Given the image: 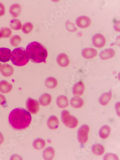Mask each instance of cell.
<instances>
[{
    "label": "cell",
    "mask_w": 120,
    "mask_h": 160,
    "mask_svg": "<svg viewBox=\"0 0 120 160\" xmlns=\"http://www.w3.org/2000/svg\"><path fill=\"white\" fill-rule=\"evenodd\" d=\"M65 27H66V29L68 31L72 32H76L77 30V28L75 26V25L69 21H66Z\"/></svg>",
    "instance_id": "31"
},
{
    "label": "cell",
    "mask_w": 120,
    "mask_h": 160,
    "mask_svg": "<svg viewBox=\"0 0 120 160\" xmlns=\"http://www.w3.org/2000/svg\"><path fill=\"white\" fill-rule=\"evenodd\" d=\"M30 61L34 63L44 62L48 56V51L41 43L33 42L28 45L26 48Z\"/></svg>",
    "instance_id": "2"
},
{
    "label": "cell",
    "mask_w": 120,
    "mask_h": 160,
    "mask_svg": "<svg viewBox=\"0 0 120 160\" xmlns=\"http://www.w3.org/2000/svg\"><path fill=\"white\" fill-rule=\"evenodd\" d=\"M62 120L66 127L70 128H76L78 125V121L77 118L71 116L68 110H64L61 113Z\"/></svg>",
    "instance_id": "4"
},
{
    "label": "cell",
    "mask_w": 120,
    "mask_h": 160,
    "mask_svg": "<svg viewBox=\"0 0 120 160\" xmlns=\"http://www.w3.org/2000/svg\"><path fill=\"white\" fill-rule=\"evenodd\" d=\"M1 62H0V67H1Z\"/></svg>",
    "instance_id": "37"
},
{
    "label": "cell",
    "mask_w": 120,
    "mask_h": 160,
    "mask_svg": "<svg viewBox=\"0 0 120 160\" xmlns=\"http://www.w3.org/2000/svg\"><path fill=\"white\" fill-rule=\"evenodd\" d=\"M31 120V114L23 108H16L10 112L9 116L10 125L16 130L26 129L29 127Z\"/></svg>",
    "instance_id": "1"
},
{
    "label": "cell",
    "mask_w": 120,
    "mask_h": 160,
    "mask_svg": "<svg viewBox=\"0 0 120 160\" xmlns=\"http://www.w3.org/2000/svg\"><path fill=\"white\" fill-rule=\"evenodd\" d=\"M45 144V140L40 138H37L33 143V147L37 150H41L43 149Z\"/></svg>",
    "instance_id": "24"
},
{
    "label": "cell",
    "mask_w": 120,
    "mask_h": 160,
    "mask_svg": "<svg viewBox=\"0 0 120 160\" xmlns=\"http://www.w3.org/2000/svg\"><path fill=\"white\" fill-rule=\"evenodd\" d=\"M11 56V51L8 48H0V61L5 62L9 61Z\"/></svg>",
    "instance_id": "9"
},
{
    "label": "cell",
    "mask_w": 120,
    "mask_h": 160,
    "mask_svg": "<svg viewBox=\"0 0 120 160\" xmlns=\"http://www.w3.org/2000/svg\"><path fill=\"white\" fill-rule=\"evenodd\" d=\"M115 55V52L112 49H105L99 54L100 58L103 60L112 58Z\"/></svg>",
    "instance_id": "14"
},
{
    "label": "cell",
    "mask_w": 120,
    "mask_h": 160,
    "mask_svg": "<svg viewBox=\"0 0 120 160\" xmlns=\"http://www.w3.org/2000/svg\"><path fill=\"white\" fill-rule=\"evenodd\" d=\"M111 128L109 126L105 125L101 128L99 131V136L102 139H106L110 135Z\"/></svg>",
    "instance_id": "22"
},
{
    "label": "cell",
    "mask_w": 120,
    "mask_h": 160,
    "mask_svg": "<svg viewBox=\"0 0 120 160\" xmlns=\"http://www.w3.org/2000/svg\"><path fill=\"white\" fill-rule=\"evenodd\" d=\"M10 26L12 29L15 30H18L21 29L22 28V24H21V21L19 20L15 19L10 21Z\"/></svg>",
    "instance_id": "27"
},
{
    "label": "cell",
    "mask_w": 120,
    "mask_h": 160,
    "mask_svg": "<svg viewBox=\"0 0 120 160\" xmlns=\"http://www.w3.org/2000/svg\"><path fill=\"white\" fill-rule=\"evenodd\" d=\"M104 160H118V158L117 155L113 153H108L106 154L104 157Z\"/></svg>",
    "instance_id": "32"
},
{
    "label": "cell",
    "mask_w": 120,
    "mask_h": 160,
    "mask_svg": "<svg viewBox=\"0 0 120 160\" xmlns=\"http://www.w3.org/2000/svg\"><path fill=\"white\" fill-rule=\"evenodd\" d=\"M85 91V86L81 81L78 82L74 85L72 88V93L76 96H81Z\"/></svg>",
    "instance_id": "12"
},
{
    "label": "cell",
    "mask_w": 120,
    "mask_h": 160,
    "mask_svg": "<svg viewBox=\"0 0 120 160\" xmlns=\"http://www.w3.org/2000/svg\"><path fill=\"white\" fill-rule=\"evenodd\" d=\"M0 30L1 32L2 38H8L10 37L12 34L11 29L8 28H2Z\"/></svg>",
    "instance_id": "30"
},
{
    "label": "cell",
    "mask_w": 120,
    "mask_h": 160,
    "mask_svg": "<svg viewBox=\"0 0 120 160\" xmlns=\"http://www.w3.org/2000/svg\"><path fill=\"white\" fill-rule=\"evenodd\" d=\"M0 71L2 76L5 77H10L14 73V68L11 65L4 63L0 67Z\"/></svg>",
    "instance_id": "10"
},
{
    "label": "cell",
    "mask_w": 120,
    "mask_h": 160,
    "mask_svg": "<svg viewBox=\"0 0 120 160\" xmlns=\"http://www.w3.org/2000/svg\"><path fill=\"white\" fill-rule=\"evenodd\" d=\"M21 11V6L18 3L12 4L10 8L9 12L14 18L18 17Z\"/></svg>",
    "instance_id": "20"
},
{
    "label": "cell",
    "mask_w": 120,
    "mask_h": 160,
    "mask_svg": "<svg viewBox=\"0 0 120 160\" xmlns=\"http://www.w3.org/2000/svg\"><path fill=\"white\" fill-rule=\"evenodd\" d=\"M57 62L58 65L61 67H66L70 63L69 59L66 54L64 53H60L57 58Z\"/></svg>",
    "instance_id": "11"
},
{
    "label": "cell",
    "mask_w": 120,
    "mask_h": 160,
    "mask_svg": "<svg viewBox=\"0 0 120 160\" xmlns=\"http://www.w3.org/2000/svg\"><path fill=\"white\" fill-rule=\"evenodd\" d=\"M5 8L4 5L0 2V17L3 16L5 14Z\"/></svg>",
    "instance_id": "33"
},
{
    "label": "cell",
    "mask_w": 120,
    "mask_h": 160,
    "mask_svg": "<svg viewBox=\"0 0 120 160\" xmlns=\"http://www.w3.org/2000/svg\"><path fill=\"white\" fill-rule=\"evenodd\" d=\"M52 96L48 93H44L41 96L39 99V103L43 106H46L51 103Z\"/></svg>",
    "instance_id": "18"
},
{
    "label": "cell",
    "mask_w": 120,
    "mask_h": 160,
    "mask_svg": "<svg viewBox=\"0 0 120 160\" xmlns=\"http://www.w3.org/2000/svg\"><path fill=\"white\" fill-rule=\"evenodd\" d=\"M58 82L56 78L49 77L45 81V86L49 88H54L57 87Z\"/></svg>",
    "instance_id": "26"
},
{
    "label": "cell",
    "mask_w": 120,
    "mask_h": 160,
    "mask_svg": "<svg viewBox=\"0 0 120 160\" xmlns=\"http://www.w3.org/2000/svg\"><path fill=\"white\" fill-rule=\"evenodd\" d=\"M33 29V25L30 22L25 23L22 26V30L25 34H28L31 32Z\"/></svg>",
    "instance_id": "28"
},
{
    "label": "cell",
    "mask_w": 120,
    "mask_h": 160,
    "mask_svg": "<svg viewBox=\"0 0 120 160\" xmlns=\"http://www.w3.org/2000/svg\"><path fill=\"white\" fill-rule=\"evenodd\" d=\"M112 97V93L111 92L102 94L101 97L99 98V103H101L102 105H103V106L106 105L111 101Z\"/></svg>",
    "instance_id": "21"
},
{
    "label": "cell",
    "mask_w": 120,
    "mask_h": 160,
    "mask_svg": "<svg viewBox=\"0 0 120 160\" xmlns=\"http://www.w3.org/2000/svg\"><path fill=\"white\" fill-rule=\"evenodd\" d=\"M92 151L93 153L96 155H102L104 152L105 149L102 145L97 144L93 146Z\"/></svg>",
    "instance_id": "25"
},
{
    "label": "cell",
    "mask_w": 120,
    "mask_h": 160,
    "mask_svg": "<svg viewBox=\"0 0 120 160\" xmlns=\"http://www.w3.org/2000/svg\"><path fill=\"white\" fill-rule=\"evenodd\" d=\"M57 106L60 108H64L69 105L68 98L64 95H61L57 98L56 100Z\"/></svg>",
    "instance_id": "19"
},
{
    "label": "cell",
    "mask_w": 120,
    "mask_h": 160,
    "mask_svg": "<svg viewBox=\"0 0 120 160\" xmlns=\"http://www.w3.org/2000/svg\"><path fill=\"white\" fill-rule=\"evenodd\" d=\"M21 37L18 35H14L12 37L10 40L11 44L13 47H17L21 42Z\"/></svg>",
    "instance_id": "29"
},
{
    "label": "cell",
    "mask_w": 120,
    "mask_h": 160,
    "mask_svg": "<svg viewBox=\"0 0 120 160\" xmlns=\"http://www.w3.org/2000/svg\"><path fill=\"white\" fill-rule=\"evenodd\" d=\"M71 105L75 108H79L84 105V100L82 98L78 96H75L71 99Z\"/></svg>",
    "instance_id": "17"
},
{
    "label": "cell",
    "mask_w": 120,
    "mask_h": 160,
    "mask_svg": "<svg viewBox=\"0 0 120 160\" xmlns=\"http://www.w3.org/2000/svg\"><path fill=\"white\" fill-rule=\"evenodd\" d=\"M3 141H4V138H3L2 133L1 132H0V145L2 143Z\"/></svg>",
    "instance_id": "35"
},
{
    "label": "cell",
    "mask_w": 120,
    "mask_h": 160,
    "mask_svg": "<svg viewBox=\"0 0 120 160\" xmlns=\"http://www.w3.org/2000/svg\"><path fill=\"white\" fill-rule=\"evenodd\" d=\"M76 24L80 28H87L91 24V19L88 17L81 16L77 19Z\"/></svg>",
    "instance_id": "8"
},
{
    "label": "cell",
    "mask_w": 120,
    "mask_h": 160,
    "mask_svg": "<svg viewBox=\"0 0 120 160\" xmlns=\"http://www.w3.org/2000/svg\"><path fill=\"white\" fill-rule=\"evenodd\" d=\"M11 59L12 64L18 67L25 66L29 62V57L27 52L22 47L16 48L12 51Z\"/></svg>",
    "instance_id": "3"
},
{
    "label": "cell",
    "mask_w": 120,
    "mask_h": 160,
    "mask_svg": "<svg viewBox=\"0 0 120 160\" xmlns=\"http://www.w3.org/2000/svg\"><path fill=\"white\" fill-rule=\"evenodd\" d=\"M97 53V51L93 48H85L82 52V56L86 59L93 58Z\"/></svg>",
    "instance_id": "13"
},
{
    "label": "cell",
    "mask_w": 120,
    "mask_h": 160,
    "mask_svg": "<svg viewBox=\"0 0 120 160\" xmlns=\"http://www.w3.org/2000/svg\"><path fill=\"white\" fill-rule=\"evenodd\" d=\"M105 43V38L101 34H96L92 38V43L95 47L102 48L104 46Z\"/></svg>",
    "instance_id": "7"
},
{
    "label": "cell",
    "mask_w": 120,
    "mask_h": 160,
    "mask_svg": "<svg viewBox=\"0 0 120 160\" xmlns=\"http://www.w3.org/2000/svg\"><path fill=\"white\" fill-rule=\"evenodd\" d=\"M1 38H2L1 32V30H0V39H1Z\"/></svg>",
    "instance_id": "36"
},
{
    "label": "cell",
    "mask_w": 120,
    "mask_h": 160,
    "mask_svg": "<svg viewBox=\"0 0 120 160\" xmlns=\"http://www.w3.org/2000/svg\"><path fill=\"white\" fill-rule=\"evenodd\" d=\"M89 131V126L83 125L79 128L78 131V138L80 143H86L88 140V135Z\"/></svg>",
    "instance_id": "5"
},
{
    "label": "cell",
    "mask_w": 120,
    "mask_h": 160,
    "mask_svg": "<svg viewBox=\"0 0 120 160\" xmlns=\"http://www.w3.org/2000/svg\"><path fill=\"white\" fill-rule=\"evenodd\" d=\"M54 150L52 147H49L43 152V157L45 160H52L54 156Z\"/></svg>",
    "instance_id": "23"
},
{
    "label": "cell",
    "mask_w": 120,
    "mask_h": 160,
    "mask_svg": "<svg viewBox=\"0 0 120 160\" xmlns=\"http://www.w3.org/2000/svg\"><path fill=\"white\" fill-rule=\"evenodd\" d=\"M28 110L32 114H36L39 111V104L36 100L28 98L26 102Z\"/></svg>",
    "instance_id": "6"
},
{
    "label": "cell",
    "mask_w": 120,
    "mask_h": 160,
    "mask_svg": "<svg viewBox=\"0 0 120 160\" xmlns=\"http://www.w3.org/2000/svg\"><path fill=\"white\" fill-rule=\"evenodd\" d=\"M12 86L5 80L0 81V92L2 93H8L12 91Z\"/></svg>",
    "instance_id": "16"
},
{
    "label": "cell",
    "mask_w": 120,
    "mask_h": 160,
    "mask_svg": "<svg viewBox=\"0 0 120 160\" xmlns=\"http://www.w3.org/2000/svg\"><path fill=\"white\" fill-rule=\"evenodd\" d=\"M59 120L55 116H51L47 121V126L50 129L52 130L57 129L59 127Z\"/></svg>",
    "instance_id": "15"
},
{
    "label": "cell",
    "mask_w": 120,
    "mask_h": 160,
    "mask_svg": "<svg viewBox=\"0 0 120 160\" xmlns=\"http://www.w3.org/2000/svg\"><path fill=\"white\" fill-rule=\"evenodd\" d=\"M6 98L2 94H0V105H3L6 103Z\"/></svg>",
    "instance_id": "34"
}]
</instances>
